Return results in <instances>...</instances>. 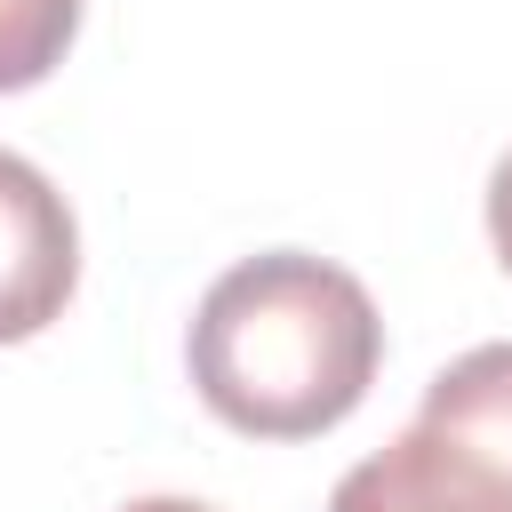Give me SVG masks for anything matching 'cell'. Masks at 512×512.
I'll return each mask as SVG.
<instances>
[{"instance_id":"obj_6","label":"cell","mask_w":512,"mask_h":512,"mask_svg":"<svg viewBox=\"0 0 512 512\" xmlns=\"http://www.w3.org/2000/svg\"><path fill=\"white\" fill-rule=\"evenodd\" d=\"M488 240H496V256L512 272V152L488 168Z\"/></svg>"},{"instance_id":"obj_1","label":"cell","mask_w":512,"mask_h":512,"mask_svg":"<svg viewBox=\"0 0 512 512\" xmlns=\"http://www.w3.org/2000/svg\"><path fill=\"white\" fill-rule=\"evenodd\" d=\"M192 392L248 440H312L344 424L384 360L368 288L304 248L232 264L192 312Z\"/></svg>"},{"instance_id":"obj_2","label":"cell","mask_w":512,"mask_h":512,"mask_svg":"<svg viewBox=\"0 0 512 512\" xmlns=\"http://www.w3.org/2000/svg\"><path fill=\"white\" fill-rule=\"evenodd\" d=\"M72 288H80V224L64 192L24 152H0V344H24L48 320H64Z\"/></svg>"},{"instance_id":"obj_4","label":"cell","mask_w":512,"mask_h":512,"mask_svg":"<svg viewBox=\"0 0 512 512\" xmlns=\"http://www.w3.org/2000/svg\"><path fill=\"white\" fill-rule=\"evenodd\" d=\"M328 512H504V504L488 496V480L472 464H456V448H440L424 424H408L392 448L360 456L336 480Z\"/></svg>"},{"instance_id":"obj_3","label":"cell","mask_w":512,"mask_h":512,"mask_svg":"<svg viewBox=\"0 0 512 512\" xmlns=\"http://www.w3.org/2000/svg\"><path fill=\"white\" fill-rule=\"evenodd\" d=\"M416 424H424L440 448H456V456L496 488V504L512 512V344H472V352H456V360L424 384Z\"/></svg>"},{"instance_id":"obj_7","label":"cell","mask_w":512,"mask_h":512,"mask_svg":"<svg viewBox=\"0 0 512 512\" xmlns=\"http://www.w3.org/2000/svg\"><path fill=\"white\" fill-rule=\"evenodd\" d=\"M120 512H216V504H200V496H136Z\"/></svg>"},{"instance_id":"obj_5","label":"cell","mask_w":512,"mask_h":512,"mask_svg":"<svg viewBox=\"0 0 512 512\" xmlns=\"http://www.w3.org/2000/svg\"><path fill=\"white\" fill-rule=\"evenodd\" d=\"M80 32V0H0V96L40 88Z\"/></svg>"}]
</instances>
